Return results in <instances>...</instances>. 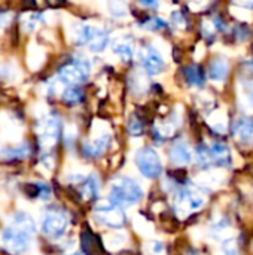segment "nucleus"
<instances>
[{"label": "nucleus", "mask_w": 253, "mask_h": 255, "mask_svg": "<svg viewBox=\"0 0 253 255\" xmlns=\"http://www.w3.org/2000/svg\"><path fill=\"white\" fill-rule=\"evenodd\" d=\"M143 197L140 185L131 178H119L112 184L110 202L116 206H133L137 205Z\"/></svg>", "instance_id": "1"}, {"label": "nucleus", "mask_w": 253, "mask_h": 255, "mask_svg": "<svg viewBox=\"0 0 253 255\" xmlns=\"http://www.w3.org/2000/svg\"><path fill=\"white\" fill-rule=\"evenodd\" d=\"M31 235L33 233L27 232L25 229H22L16 224H12L10 227L4 229L1 233L3 248L12 255L24 254L30 247Z\"/></svg>", "instance_id": "2"}, {"label": "nucleus", "mask_w": 253, "mask_h": 255, "mask_svg": "<svg viewBox=\"0 0 253 255\" xmlns=\"http://www.w3.org/2000/svg\"><path fill=\"white\" fill-rule=\"evenodd\" d=\"M91 72V63L85 60L84 57L63 66L58 70V76L64 84H69L70 87H76L86 81L88 75Z\"/></svg>", "instance_id": "3"}, {"label": "nucleus", "mask_w": 253, "mask_h": 255, "mask_svg": "<svg viewBox=\"0 0 253 255\" xmlns=\"http://www.w3.org/2000/svg\"><path fill=\"white\" fill-rule=\"evenodd\" d=\"M136 164L143 176L155 179L163 172V163L160 160V155L152 148H142L136 154Z\"/></svg>", "instance_id": "4"}, {"label": "nucleus", "mask_w": 253, "mask_h": 255, "mask_svg": "<svg viewBox=\"0 0 253 255\" xmlns=\"http://www.w3.org/2000/svg\"><path fill=\"white\" fill-rule=\"evenodd\" d=\"M67 226H69V217L63 209L51 208L46 211L43 223H42V229L46 236L57 239L64 235Z\"/></svg>", "instance_id": "5"}, {"label": "nucleus", "mask_w": 253, "mask_h": 255, "mask_svg": "<svg viewBox=\"0 0 253 255\" xmlns=\"http://www.w3.org/2000/svg\"><path fill=\"white\" fill-rule=\"evenodd\" d=\"M95 212H97L98 220H100L103 224H106V226H109V227H113V229L121 227V226L124 224V221H125V217H124L121 208L116 206V205L112 203V202H107V200L100 202V203L95 206Z\"/></svg>", "instance_id": "6"}, {"label": "nucleus", "mask_w": 253, "mask_h": 255, "mask_svg": "<svg viewBox=\"0 0 253 255\" xmlns=\"http://www.w3.org/2000/svg\"><path fill=\"white\" fill-rule=\"evenodd\" d=\"M206 203V197L201 191L192 187H183L177 196V206L186 211H197Z\"/></svg>", "instance_id": "7"}, {"label": "nucleus", "mask_w": 253, "mask_h": 255, "mask_svg": "<svg viewBox=\"0 0 253 255\" xmlns=\"http://www.w3.org/2000/svg\"><path fill=\"white\" fill-rule=\"evenodd\" d=\"M61 133V123L58 120V117H48L40 128V143L46 148H51L52 145L57 143L58 137Z\"/></svg>", "instance_id": "8"}, {"label": "nucleus", "mask_w": 253, "mask_h": 255, "mask_svg": "<svg viewBox=\"0 0 253 255\" xmlns=\"http://www.w3.org/2000/svg\"><path fill=\"white\" fill-rule=\"evenodd\" d=\"M140 61H142V66L152 75L161 73L166 66L161 54L154 46H145L140 51Z\"/></svg>", "instance_id": "9"}, {"label": "nucleus", "mask_w": 253, "mask_h": 255, "mask_svg": "<svg viewBox=\"0 0 253 255\" xmlns=\"http://www.w3.org/2000/svg\"><path fill=\"white\" fill-rule=\"evenodd\" d=\"M170 158L174 164L177 166H186L191 163L192 160V152L189 149V146L185 143V142H176L173 146H171V151H170Z\"/></svg>", "instance_id": "10"}, {"label": "nucleus", "mask_w": 253, "mask_h": 255, "mask_svg": "<svg viewBox=\"0 0 253 255\" xmlns=\"http://www.w3.org/2000/svg\"><path fill=\"white\" fill-rule=\"evenodd\" d=\"M234 136L242 143H251L253 140V120L242 118L234 124Z\"/></svg>", "instance_id": "11"}, {"label": "nucleus", "mask_w": 253, "mask_h": 255, "mask_svg": "<svg viewBox=\"0 0 253 255\" xmlns=\"http://www.w3.org/2000/svg\"><path fill=\"white\" fill-rule=\"evenodd\" d=\"M210 155H212V163L215 166H228L231 161V152L228 145L222 142H215L210 146Z\"/></svg>", "instance_id": "12"}, {"label": "nucleus", "mask_w": 253, "mask_h": 255, "mask_svg": "<svg viewBox=\"0 0 253 255\" xmlns=\"http://www.w3.org/2000/svg\"><path fill=\"white\" fill-rule=\"evenodd\" d=\"M109 142H110V136L107 133L106 134H101L97 139H94L92 142L85 143L84 145V152H85V155L92 157V158L100 157L106 151V148L109 146Z\"/></svg>", "instance_id": "13"}, {"label": "nucleus", "mask_w": 253, "mask_h": 255, "mask_svg": "<svg viewBox=\"0 0 253 255\" xmlns=\"http://www.w3.org/2000/svg\"><path fill=\"white\" fill-rule=\"evenodd\" d=\"M228 72H230V66L225 60H221V58H216L210 63V67H209V73H210V78L216 82H222L225 81V78L228 76Z\"/></svg>", "instance_id": "14"}, {"label": "nucleus", "mask_w": 253, "mask_h": 255, "mask_svg": "<svg viewBox=\"0 0 253 255\" xmlns=\"http://www.w3.org/2000/svg\"><path fill=\"white\" fill-rule=\"evenodd\" d=\"M185 79L189 85L192 87H203L206 76H204V70L200 66H188L183 70Z\"/></svg>", "instance_id": "15"}, {"label": "nucleus", "mask_w": 253, "mask_h": 255, "mask_svg": "<svg viewBox=\"0 0 253 255\" xmlns=\"http://www.w3.org/2000/svg\"><path fill=\"white\" fill-rule=\"evenodd\" d=\"M113 51L122 61H130L134 55V45L128 39H119L113 43Z\"/></svg>", "instance_id": "16"}, {"label": "nucleus", "mask_w": 253, "mask_h": 255, "mask_svg": "<svg viewBox=\"0 0 253 255\" xmlns=\"http://www.w3.org/2000/svg\"><path fill=\"white\" fill-rule=\"evenodd\" d=\"M100 31V27H95V25H89V24H85L79 28L78 34H76V42L79 45H88L94 40V37L97 36V33Z\"/></svg>", "instance_id": "17"}, {"label": "nucleus", "mask_w": 253, "mask_h": 255, "mask_svg": "<svg viewBox=\"0 0 253 255\" xmlns=\"http://www.w3.org/2000/svg\"><path fill=\"white\" fill-rule=\"evenodd\" d=\"M25 194L28 197H39L42 200H48L51 197V188L46 184H40V182L28 184L25 187Z\"/></svg>", "instance_id": "18"}, {"label": "nucleus", "mask_w": 253, "mask_h": 255, "mask_svg": "<svg viewBox=\"0 0 253 255\" xmlns=\"http://www.w3.org/2000/svg\"><path fill=\"white\" fill-rule=\"evenodd\" d=\"M81 193L84 199H94L98 194V178L95 175L88 176L81 187Z\"/></svg>", "instance_id": "19"}, {"label": "nucleus", "mask_w": 253, "mask_h": 255, "mask_svg": "<svg viewBox=\"0 0 253 255\" xmlns=\"http://www.w3.org/2000/svg\"><path fill=\"white\" fill-rule=\"evenodd\" d=\"M82 250L86 255L98 254V242L89 230H85L82 233Z\"/></svg>", "instance_id": "20"}, {"label": "nucleus", "mask_w": 253, "mask_h": 255, "mask_svg": "<svg viewBox=\"0 0 253 255\" xmlns=\"http://www.w3.org/2000/svg\"><path fill=\"white\" fill-rule=\"evenodd\" d=\"M63 100L67 105H78L84 100V93L78 87H69L63 93Z\"/></svg>", "instance_id": "21"}, {"label": "nucleus", "mask_w": 253, "mask_h": 255, "mask_svg": "<svg viewBox=\"0 0 253 255\" xmlns=\"http://www.w3.org/2000/svg\"><path fill=\"white\" fill-rule=\"evenodd\" d=\"M107 43H109V33L106 30L100 28V31L97 33L94 40L89 43V49L94 51V52H101V51H104Z\"/></svg>", "instance_id": "22"}, {"label": "nucleus", "mask_w": 253, "mask_h": 255, "mask_svg": "<svg viewBox=\"0 0 253 255\" xmlns=\"http://www.w3.org/2000/svg\"><path fill=\"white\" fill-rule=\"evenodd\" d=\"M167 25H169V22H167L166 19H163V18H158V16L149 18L148 21L143 22V28L151 30V31H161V30H164Z\"/></svg>", "instance_id": "23"}, {"label": "nucleus", "mask_w": 253, "mask_h": 255, "mask_svg": "<svg viewBox=\"0 0 253 255\" xmlns=\"http://www.w3.org/2000/svg\"><path fill=\"white\" fill-rule=\"evenodd\" d=\"M197 157H198V163L201 167H209L212 166V155H210V148L207 146H200L197 149Z\"/></svg>", "instance_id": "24"}, {"label": "nucleus", "mask_w": 253, "mask_h": 255, "mask_svg": "<svg viewBox=\"0 0 253 255\" xmlns=\"http://www.w3.org/2000/svg\"><path fill=\"white\" fill-rule=\"evenodd\" d=\"M109 10L115 16H124L127 12L125 0H109Z\"/></svg>", "instance_id": "25"}, {"label": "nucleus", "mask_w": 253, "mask_h": 255, "mask_svg": "<svg viewBox=\"0 0 253 255\" xmlns=\"http://www.w3.org/2000/svg\"><path fill=\"white\" fill-rule=\"evenodd\" d=\"M3 154L6 157H10V158H25V157H28L30 149H28L27 145H24V146H18V148H13V149H6Z\"/></svg>", "instance_id": "26"}, {"label": "nucleus", "mask_w": 253, "mask_h": 255, "mask_svg": "<svg viewBox=\"0 0 253 255\" xmlns=\"http://www.w3.org/2000/svg\"><path fill=\"white\" fill-rule=\"evenodd\" d=\"M128 128H130V133L134 134V136H139V134L143 133V124H142V121H140L139 118H136V117L131 118Z\"/></svg>", "instance_id": "27"}, {"label": "nucleus", "mask_w": 253, "mask_h": 255, "mask_svg": "<svg viewBox=\"0 0 253 255\" xmlns=\"http://www.w3.org/2000/svg\"><path fill=\"white\" fill-rule=\"evenodd\" d=\"M171 22L177 28H185L186 27V18H185V15L182 12H174L171 15Z\"/></svg>", "instance_id": "28"}, {"label": "nucleus", "mask_w": 253, "mask_h": 255, "mask_svg": "<svg viewBox=\"0 0 253 255\" xmlns=\"http://www.w3.org/2000/svg\"><path fill=\"white\" fill-rule=\"evenodd\" d=\"M224 253L227 255H237V247L233 241H227L224 244Z\"/></svg>", "instance_id": "29"}, {"label": "nucleus", "mask_w": 253, "mask_h": 255, "mask_svg": "<svg viewBox=\"0 0 253 255\" xmlns=\"http://www.w3.org/2000/svg\"><path fill=\"white\" fill-rule=\"evenodd\" d=\"M161 0H139V3L145 7H158Z\"/></svg>", "instance_id": "30"}]
</instances>
